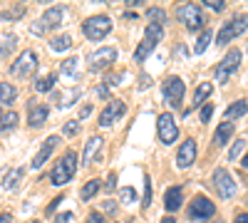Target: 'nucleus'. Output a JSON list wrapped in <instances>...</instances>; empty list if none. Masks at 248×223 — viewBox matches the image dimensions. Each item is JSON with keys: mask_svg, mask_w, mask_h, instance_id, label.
Wrapping results in <instances>:
<instances>
[{"mask_svg": "<svg viewBox=\"0 0 248 223\" xmlns=\"http://www.w3.org/2000/svg\"><path fill=\"white\" fill-rule=\"evenodd\" d=\"M75 171H77V154H75V151H67V154L52 166L50 181H52L55 186H65V184H70V181H72Z\"/></svg>", "mask_w": 248, "mask_h": 223, "instance_id": "f257e3e1", "label": "nucleus"}, {"mask_svg": "<svg viewBox=\"0 0 248 223\" xmlns=\"http://www.w3.org/2000/svg\"><path fill=\"white\" fill-rule=\"evenodd\" d=\"M164 37V28L156 25V23H149L147 30H144V40L139 43V47L134 50V62H144L149 57V52L156 47V43Z\"/></svg>", "mask_w": 248, "mask_h": 223, "instance_id": "f03ea898", "label": "nucleus"}, {"mask_svg": "<svg viewBox=\"0 0 248 223\" xmlns=\"http://www.w3.org/2000/svg\"><path fill=\"white\" fill-rule=\"evenodd\" d=\"M184 92H186V85H184V79L171 74L167 77L161 82V94H164V102H167L171 109H179L181 102H184Z\"/></svg>", "mask_w": 248, "mask_h": 223, "instance_id": "7ed1b4c3", "label": "nucleus"}, {"mask_svg": "<svg viewBox=\"0 0 248 223\" xmlns=\"http://www.w3.org/2000/svg\"><path fill=\"white\" fill-rule=\"evenodd\" d=\"M82 30H85V35L90 40H102V37H107L112 32V20L107 15H94V17L82 23Z\"/></svg>", "mask_w": 248, "mask_h": 223, "instance_id": "20e7f679", "label": "nucleus"}, {"mask_svg": "<svg viewBox=\"0 0 248 223\" xmlns=\"http://www.w3.org/2000/svg\"><path fill=\"white\" fill-rule=\"evenodd\" d=\"M176 15H179L181 23L186 25V30H191V32H196L199 28L206 25V17H203V13H201V8H199L196 3H186V5H181Z\"/></svg>", "mask_w": 248, "mask_h": 223, "instance_id": "39448f33", "label": "nucleus"}, {"mask_svg": "<svg viewBox=\"0 0 248 223\" xmlns=\"http://www.w3.org/2000/svg\"><path fill=\"white\" fill-rule=\"evenodd\" d=\"M156 129H159V141H161L164 147H171L174 141L179 139V127H176V121H174V117H171L169 112L159 114Z\"/></svg>", "mask_w": 248, "mask_h": 223, "instance_id": "423d86ee", "label": "nucleus"}, {"mask_svg": "<svg viewBox=\"0 0 248 223\" xmlns=\"http://www.w3.org/2000/svg\"><path fill=\"white\" fill-rule=\"evenodd\" d=\"M35 70H37V55L32 50L20 52V57L10 65V74L13 77H30Z\"/></svg>", "mask_w": 248, "mask_h": 223, "instance_id": "0eeeda50", "label": "nucleus"}, {"mask_svg": "<svg viewBox=\"0 0 248 223\" xmlns=\"http://www.w3.org/2000/svg\"><path fill=\"white\" fill-rule=\"evenodd\" d=\"M241 50H229L226 52V57L218 62V70H216V79H218V85L221 82H226V79H229L236 70H238V65H241Z\"/></svg>", "mask_w": 248, "mask_h": 223, "instance_id": "6e6552de", "label": "nucleus"}, {"mask_svg": "<svg viewBox=\"0 0 248 223\" xmlns=\"http://www.w3.org/2000/svg\"><path fill=\"white\" fill-rule=\"evenodd\" d=\"M117 62V47H99L90 55V70H109Z\"/></svg>", "mask_w": 248, "mask_h": 223, "instance_id": "1a4fd4ad", "label": "nucleus"}, {"mask_svg": "<svg viewBox=\"0 0 248 223\" xmlns=\"http://www.w3.org/2000/svg\"><path fill=\"white\" fill-rule=\"evenodd\" d=\"M214 213H216V206L206 196H196L189 206V221H209Z\"/></svg>", "mask_w": 248, "mask_h": 223, "instance_id": "9d476101", "label": "nucleus"}, {"mask_svg": "<svg viewBox=\"0 0 248 223\" xmlns=\"http://www.w3.org/2000/svg\"><path fill=\"white\" fill-rule=\"evenodd\" d=\"M214 186H216L218 196L226 198V201L236 196V181L231 178V174L226 171V169H216L214 171Z\"/></svg>", "mask_w": 248, "mask_h": 223, "instance_id": "9b49d317", "label": "nucleus"}, {"mask_svg": "<svg viewBox=\"0 0 248 223\" xmlns=\"http://www.w3.org/2000/svg\"><path fill=\"white\" fill-rule=\"evenodd\" d=\"M124 112H127V107H124L122 99H109L107 107L99 112V127H109V124H114V121H117Z\"/></svg>", "mask_w": 248, "mask_h": 223, "instance_id": "f8f14e48", "label": "nucleus"}, {"mask_svg": "<svg viewBox=\"0 0 248 223\" xmlns=\"http://www.w3.org/2000/svg\"><path fill=\"white\" fill-rule=\"evenodd\" d=\"M196 161V141L194 139H186L184 144L179 147V154H176V166L179 169H189Z\"/></svg>", "mask_w": 248, "mask_h": 223, "instance_id": "ddd939ff", "label": "nucleus"}, {"mask_svg": "<svg viewBox=\"0 0 248 223\" xmlns=\"http://www.w3.org/2000/svg\"><path fill=\"white\" fill-rule=\"evenodd\" d=\"M57 141H60V136H47L45 139V144L40 147V151L35 154V159H32V169H40L45 164V161L50 159V154L55 151V147H57Z\"/></svg>", "mask_w": 248, "mask_h": 223, "instance_id": "4468645a", "label": "nucleus"}, {"mask_svg": "<svg viewBox=\"0 0 248 223\" xmlns=\"http://www.w3.org/2000/svg\"><path fill=\"white\" fill-rule=\"evenodd\" d=\"M181 198H184L181 186H171V189H167V193H164V208H167L169 213L179 211V208H181Z\"/></svg>", "mask_w": 248, "mask_h": 223, "instance_id": "2eb2a0df", "label": "nucleus"}, {"mask_svg": "<svg viewBox=\"0 0 248 223\" xmlns=\"http://www.w3.org/2000/svg\"><path fill=\"white\" fill-rule=\"evenodd\" d=\"M102 136H90L87 139V144H85V151H82V164H92L94 156L102 151Z\"/></svg>", "mask_w": 248, "mask_h": 223, "instance_id": "dca6fc26", "label": "nucleus"}, {"mask_svg": "<svg viewBox=\"0 0 248 223\" xmlns=\"http://www.w3.org/2000/svg\"><path fill=\"white\" fill-rule=\"evenodd\" d=\"M62 17H65V8L62 5H52L43 13V25L45 28H57L62 23Z\"/></svg>", "mask_w": 248, "mask_h": 223, "instance_id": "f3484780", "label": "nucleus"}, {"mask_svg": "<svg viewBox=\"0 0 248 223\" xmlns=\"http://www.w3.org/2000/svg\"><path fill=\"white\" fill-rule=\"evenodd\" d=\"M45 119H47V107L45 104H30V114H28V124L32 129L37 127H43L45 124Z\"/></svg>", "mask_w": 248, "mask_h": 223, "instance_id": "a211bd4d", "label": "nucleus"}, {"mask_svg": "<svg viewBox=\"0 0 248 223\" xmlns=\"http://www.w3.org/2000/svg\"><path fill=\"white\" fill-rule=\"evenodd\" d=\"M60 74L72 79V82H77L79 79V59L77 57H67L65 62H62V67H60Z\"/></svg>", "mask_w": 248, "mask_h": 223, "instance_id": "6ab92c4d", "label": "nucleus"}, {"mask_svg": "<svg viewBox=\"0 0 248 223\" xmlns=\"http://www.w3.org/2000/svg\"><path fill=\"white\" fill-rule=\"evenodd\" d=\"M231 134H233V124L231 121H223V124L216 129V134H214V144L216 147H226L229 139H231Z\"/></svg>", "mask_w": 248, "mask_h": 223, "instance_id": "aec40b11", "label": "nucleus"}, {"mask_svg": "<svg viewBox=\"0 0 248 223\" xmlns=\"http://www.w3.org/2000/svg\"><path fill=\"white\" fill-rule=\"evenodd\" d=\"M233 37H238V32H236V28H233V23L229 20V23H223V28L218 30V37H216V45H229Z\"/></svg>", "mask_w": 248, "mask_h": 223, "instance_id": "412c9836", "label": "nucleus"}, {"mask_svg": "<svg viewBox=\"0 0 248 223\" xmlns=\"http://www.w3.org/2000/svg\"><path fill=\"white\" fill-rule=\"evenodd\" d=\"M17 99V89L10 82H0V104H13Z\"/></svg>", "mask_w": 248, "mask_h": 223, "instance_id": "4be33fe9", "label": "nucleus"}, {"mask_svg": "<svg viewBox=\"0 0 248 223\" xmlns=\"http://www.w3.org/2000/svg\"><path fill=\"white\" fill-rule=\"evenodd\" d=\"M50 47H52L55 52H67V50L72 47V37H70V35H57V37L50 40Z\"/></svg>", "mask_w": 248, "mask_h": 223, "instance_id": "5701e85b", "label": "nucleus"}, {"mask_svg": "<svg viewBox=\"0 0 248 223\" xmlns=\"http://www.w3.org/2000/svg\"><path fill=\"white\" fill-rule=\"evenodd\" d=\"M248 112V102L246 99H238V102H233L229 109H226V119H236V117H243Z\"/></svg>", "mask_w": 248, "mask_h": 223, "instance_id": "b1692460", "label": "nucleus"}, {"mask_svg": "<svg viewBox=\"0 0 248 223\" xmlns=\"http://www.w3.org/2000/svg\"><path fill=\"white\" fill-rule=\"evenodd\" d=\"M211 92H214V85H211V82H203V85H199V87H196V92H194V104H196V107H199V104H206L203 99L209 97Z\"/></svg>", "mask_w": 248, "mask_h": 223, "instance_id": "393cba45", "label": "nucleus"}, {"mask_svg": "<svg viewBox=\"0 0 248 223\" xmlns=\"http://www.w3.org/2000/svg\"><path fill=\"white\" fill-rule=\"evenodd\" d=\"M20 178H23V169H10V171L3 176V189H8V191L15 189Z\"/></svg>", "mask_w": 248, "mask_h": 223, "instance_id": "a878e982", "label": "nucleus"}, {"mask_svg": "<svg viewBox=\"0 0 248 223\" xmlns=\"http://www.w3.org/2000/svg\"><path fill=\"white\" fill-rule=\"evenodd\" d=\"M99 186H102V184H99V178H92V181H87V184L82 186V191H79V198H82V201H90V198H92V196L99 191Z\"/></svg>", "mask_w": 248, "mask_h": 223, "instance_id": "bb28decb", "label": "nucleus"}, {"mask_svg": "<svg viewBox=\"0 0 248 223\" xmlns=\"http://www.w3.org/2000/svg\"><path fill=\"white\" fill-rule=\"evenodd\" d=\"M211 37H214V32H211L209 28H206V30L201 32V37L196 40V45H194V52H196V55H203V52H206V47H209V43H211Z\"/></svg>", "mask_w": 248, "mask_h": 223, "instance_id": "cd10ccee", "label": "nucleus"}, {"mask_svg": "<svg viewBox=\"0 0 248 223\" xmlns=\"http://www.w3.org/2000/svg\"><path fill=\"white\" fill-rule=\"evenodd\" d=\"M17 119H20V117H17L15 112H5L3 119H0V132H10V129H15Z\"/></svg>", "mask_w": 248, "mask_h": 223, "instance_id": "c85d7f7f", "label": "nucleus"}, {"mask_svg": "<svg viewBox=\"0 0 248 223\" xmlns=\"http://www.w3.org/2000/svg\"><path fill=\"white\" fill-rule=\"evenodd\" d=\"M55 82H57V74H50L45 79H37V82H35V92H50L55 87Z\"/></svg>", "mask_w": 248, "mask_h": 223, "instance_id": "c756f323", "label": "nucleus"}, {"mask_svg": "<svg viewBox=\"0 0 248 223\" xmlns=\"http://www.w3.org/2000/svg\"><path fill=\"white\" fill-rule=\"evenodd\" d=\"M75 99H79V89H70V92H65V94H60L57 97V104L65 109V107H70Z\"/></svg>", "mask_w": 248, "mask_h": 223, "instance_id": "7c9ffc66", "label": "nucleus"}, {"mask_svg": "<svg viewBox=\"0 0 248 223\" xmlns=\"http://www.w3.org/2000/svg\"><path fill=\"white\" fill-rule=\"evenodd\" d=\"M147 17L152 20V23H156V25H161L164 20H167V13H164L161 8H149L147 10Z\"/></svg>", "mask_w": 248, "mask_h": 223, "instance_id": "2f4dec72", "label": "nucleus"}, {"mask_svg": "<svg viewBox=\"0 0 248 223\" xmlns=\"http://www.w3.org/2000/svg\"><path fill=\"white\" fill-rule=\"evenodd\" d=\"M119 198L124 201V204H134V201H137V191L132 186H124V189H119Z\"/></svg>", "mask_w": 248, "mask_h": 223, "instance_id": "473e14b6", "label": "nucleus"}, {"mask_svg": "<svg viewBox=\"0 0 248 223\" xmlns=\"http://www.w3.org/2000/svg\"><path fill=\"white\" fill-rule=\"evenodd\" d=\"M152 204V181H149V176L144 178V196H141V206L147 208Z\"/></svg>", "mask_w": 248, "mask_h": 223, "instance_id": "72a5a7b5", "label": "nucleus"}, {"mask_svg": "<svg viewBox=\"0 0 248 223\" xmlns=\"http://www.w3.org/2000/svg\"><path fill=\"white\" fill-rule=\"evenodd\" d=\"M243 149H246V141H243V139H238L236 144L231 147V151H229V159H231V161H236V159H238V154H241Z\"/></svg>", "mask_w": 248, "mask_h": 223, "instance_id": "f704fd0d", "label": "nucleus"}, {"mask_svg": "<svg viewBox=\"0 0 248 223\" xmlns=\"http://www.w3.org/2000/svg\"><path fill=\"white\" fill-rule=\"evenodd\" d=\"M23 13H25V8H23V5H15L13 10H3L0 15H3V17H8V20H13V17H20Z\"/></svg>", "mask_w": 248, "mask_h": 223, "instance_id": "c9c22d12", "label": "nucleus"}, {"mask_svg": "<svg viewBox=\"0 0 248 223\" xmlns=\"http://www.w3.org/2000/svg\"><path fill=\"white\" fill-rule=\"evenodd\" d=\"M13 47H15V37H13V35H8V37H5V45H0V57H5Z\"/></svg>", "mask_w": 248, "mask_h": 223, "instance_id": "e433bc0d", "label": "nucleus"}, {"mask_svg": "<svg viewBox=\"0 0 248 223\" xmlns=\"http://www.w3.org/2000/svg\"><path fill=\"white\" fill-rule=\"evenodd\" d=\"M211 114H214V104H211V102H206V104L201 107L199 119H201V121H209V119H211Z\"/></svg>", "mask_w": 248, "mask_h": 223, "instance_id": "4c0bfd02", "label": "nucleus"}, {"mask_svg": "<svg viewBox=\"0 0 248 223\" xmlns=\"http://www.w3.org/2000/svg\"><path fill=\"white\" fill-rule=\"evenodd\" d=\"M77 129H79V119H75V121H67V124L62 127V132H65L67 136H75V134H77Z\"/></svg>", "mask_w": 248, "mask_h": 223, "instance_id": "58836bf2", "label": "nucleus"}, {"mask_svg": "<svg viewBox=\"0 0 248 223\" xmlns=\"http://www.w3.org/2000/svg\"><path fill=\"white\" fill-rule=\"evenodd\" d=\"M203 3H206V8H211V10H223L226 8V3H223V0H203Z\"/></svg>", "mask_w": 248, "mask_h": 223, "instance_id": "ea45409f", "label": "nucleus"}, {"mask_svg": "<svg viewBox=\"0 0 248 223\" xmlns=\"http://www.w3.org/2000/svg\"><path fill=\"white\" fill-rule=\"evenodd\" d=\"M87 223H105V216L94 211V213H90V216H87Z\"/></svg>", "mask_w": 248, "mask_h": 223, "instance_id": "a19ab883", "label": "nucleus"}, {"mask_svg": "<svg viewBox=\"0 0 248 223\" xmlns=\"http://www.w3.org/2000/svg\"><path fill=\"white\" fill-rule=\"evenodd\" d=\"M90 112H92V104H85V107L79 109V117H77V119H79V121H82V119H87V117H90Z\"/></svg>", "mask_w": 248, "mask_h": 223, "instance_id": "79ce46f5", "label": "nucleus"}, {"mask_svg": "<svg viewBox=\"0 0 248 223\" xmlns=\"http://www.w3.org/2000/svg\"><path fill=\"white\" fill-rule=\"evenodd\" d=\"M70 221H72V213H70V211H67V213H60V216L55 218V223H70Z\"/></svg>", "mask_w": 248, "mask_h": 223, "instance_id": "37998d69", "label": "nucleus"}, {"mask_svg": "<svg viewBox=\"0 0 248 223\" xmlns=\"http://www.w3.org/2000/svg\"><path fill=\"white\" fill-rule=\"evenodd\" d=\"M60 201H65V198H62V196H57V198H52V204L47 206V213H52V211H55V208L60 206Z\"/></svg>", "mask_w": 248, "mask_h": 223, "instance_id": "c03bdc74", "label": "nucleus"}, {"mask_svg": "<svg viewBox=\"0 0 248 223\" xmlns=\"http://www.w3.org/2000/svg\"><path fill=\"white\" fill-rule=\"evenodd\" d=\"M97 94H99V97H107V94H109V87H107V85H99V87H97Z\"/></svg>", "mask_w": 248, "mask_h": 223, "instance_id": "a18cd8bd", "label": "nucleus"}, {"mask_svg": "<svg viewBox=\"0 0 248 223\" xmlns=\"http://www.w3.org/2000/svg\"><path fill=\"white\" fill-rule=\"evenodd\" d=\"M233 223H248V213H238Z\"/></svg>", "mask_w": 248, "mask_h": 223, "instance_id": "49530a36", "label": "nucleus"}, {"mask_svg": "<svg viewBox=\"0 0 248 223\" xmlns=\"http://www.w3.org/2000/svg\"><path fill=\"white\" fill-rule=\"evenodd\" d=\"M45 30H47L45 25H32V32H35V35H43Z\"/></svg>", "mask_w": 248, "mask_h": 223, "instance_id": "de8ad7c7", "label": "nucleus"}, {"mask_svg": "<svg viewBox=\"0 0 248 223\" xmlns=\"http://www.w3.org/2000/svg\"><path fill=\"white\" fill-rule=\"evenodd\" d=\"M105 189H107V191H112V189H114V174H112V176L107 178V184H105Z\"/></svg>", "mask_w": 248, "mask_h": 223, "instance_id": "09e8293b", "label": "nucleus"}, {"mask_svg": "<svg viewBox=\"0 0 248 223\" xmlns=\"http://www.w3.org/2000/svg\"><path fill=\"white\" fill-rule=\"evenodd\" d=\"M10 221H13L10 213H0V223H10Z\"/></svg>", "mask_w": 248, "mask_h": 223, "instance_id": "8fccbe9b", "label": "nucleus"}, {"mask_svg": "<svg viewBox=\"0 0 248 223\" xmlns=\"http://www.w3.org/2000/svg\"><path fill=\"white\" fill-rule=\"evenodd\" d=\"M161 223H179V221H176V218H171V216H164V218H161Z\"/></svg>", "mask_w": 248, "mask_h": 223, "instance_id": "3c124183", "label": "nucleus"}, {"mask_svg": "<svg viewBox=\"0 0 248 223\" xmlns=\"http://www.w3.org/2000/svg\"><path fill=\"white\" fill-rule=\"evenodd\" d=\"M241 166H243V169H246V171H248V154H246V156H243V159H241Z\"/></svg>", "mask_w": 248, "mask_h": 223, "instance_id": "603ef678", "label": "nucleus"}, {"mask_svg": "<svg viewBox=\"0 0 248 223\" xmlns=\"http://www.w3.org/2000/svg\"><path fill=\"white\" fill-rule=\"evenodd\" d=\"M32 223H40V221H32Z\"/></svg>", "mask_w": 248, "mask_h": 223, "instance_id": "864d4df0", "label": "nucleus"}, {"mask_svg": "<svg viewBox=\"0 0 248 223\" xmlns=\"http://www.w3.org/2000/svg\"><path fill=\"white\" fill-rule=\"evenodd\" d=\"M246 204H248V201H246Z\"/></svg>", "mask_w": 248, "mask_h": 223, "instance_id": "5fc2aeb1", "label": "nucleus"}, {"mask_svg": "<svg viewBox=\"0 0 248 223\" xmlns=\"http://www.w3.org/2000/svg\"><path fill=\"white\" fill-rule=\"evenodd\" d=\"M0 119H3V117H0Z\"/></svg>", "mask_w": 248, "mask_h": 223, "instance_id": "6e6d98bb", "label": "nucleus"}, {"mask_svg": "<svg viewBox=\"0 0 248 223\" xmlns=\"http://www.w3.org/2000/svg\"><path fill=\"white\" fill-rule=\"evenodd\" d=\"M218 223H221V221H218Z\"/></svg>", "mask_w": 248, "mask_h": 223, "instance_id": "4d7b16f0", "label": "nucleus"}]
</instances>
